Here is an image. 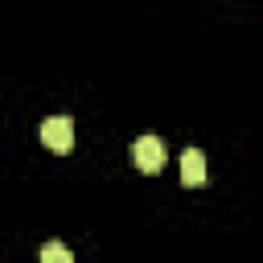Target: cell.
I'll return each instance as SVG.
<instances>
[{
	"instance_id": "7a4b0ae2",
	"label": "cell",
	"mask_w": 263,
	"mask_h": 263,
	"mask_svg": "<svg viewBox=\"0 0 263 263\" xmlns=\"http://www.w3.org/2000/svg\"><path fill=\"white\" fill-rule=\"evenodd\" d=\"M41 140H45V148H53V152H70V148H74V119H70V115H49V119L41 123Z\"/></svg>"
},
{
	"instance_id": "3957f363",
	"label": "cell",
	"mask_w": 263,
	"mask_h": 263,
	"mask_svg": "<svg viewBox=\"0 0 263 263\" xmlns=\"http://www.w3.org/2000/svg\"><path fill=\"white\" fill-rule=\"evenodd\" d=\"M181 181H185L189 189L205 181V156H201V148H185V152H181Z\"/></svg>"
},
{
	"instance_id": "6da1fadb",
	"label": "cell",
	"mask_w": 263,
	"mask_h": 263,
	"mask_svg": "<svg viewBox=\"0 0 263 263\" xmlns=\"http://www.w3.org/2000/svg\"><path fill=\"white\" fill-rule=\"evenodd\" d=\"M132 160L140 173H160L164 168V140L160 136H140L132 144Z\"/></svg>"
},
{
	"instance_id": "277c9868",
	"label": "cell",
	"mask_w": 263,
	"mask_h": 263,
	"mask_svg": "<svg viewBox=\"0 0 263 263\" xmlns=\"http://www.w3.org/2000/svg\"><path fill=\"white\" fill-rule=\"evenodd\" d=\"M41 263H74V255H70L66 242H45L41 247Z\"/></svg>"
}]
</instances>
